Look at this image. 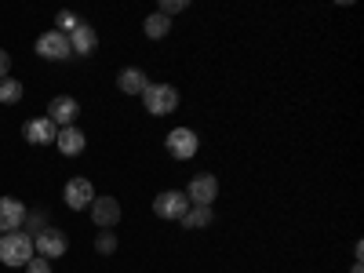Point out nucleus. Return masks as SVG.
I'll use <instances>...</instances> for the list:
<instances>
[{"instance_id":"nucleus-16","label":"nucleus","mask_w":364,"mask_h":273,"mask_svg":"<svg viewBox=\"0 0 364 273\" xmlns=\"http://www.w3.org/2000/svg\"><path fill=\"white\" fill-rule=\"evenodd\" d=\"M211 219H215V215H211L208 204H190V211L182 215V226H186V230H204V226H211Z\"/></svg>"},{"instance_id":"nucleus-20","label":"nucleus","mask_w":364,"mask_h":273,"mask_svg":"<svg viewBox=\"0 0 364 273\" xmlns=\"http://www.w3.org/2000/svg\"><path fill=\"white\" fill-rule=\"evenodd\" d=\"M95 252H99V255H113V252H117V237H113L109 230L95 237Z\"/></svg>"},{"instance_id":"nucleus-19","label":"nucleus","mask_w":364,"mask_h":273,"mask_svg":"<svg viewBox=\"0 0 364 273\" xmlns=\"http://www.w3.org/2000/svg\"><path fill=\"white\" fill-rule=\"evenodd\" d=\"M41 230H48L44 215H41V211H33V215H29V211H26V223H22V233H29V237H37Z\"/></svg>"},{"instance_id":"nucleus-12","label":"nucleus","mask_w":364,"mask_h":273,"mask_svg":"<svg viewBox=\"0 0 364 273\" xmlns=\"http://www.w3.org/2000/svg\"><path fill=\"white\" fill-rule=\"evenodd\" d=\"M55 135H58V128L51 124L48 117H33V120H26V124H22V139L29 146H51Z\"/></svg>"},{"instance_id":"nucleus-25","label":"nucleus","mask_w":364,"mask_h":273,"mask_svg":"<svg viewBox=\"0 0 364 273\" xmlns=\"http://www.w3.org/2000/svg\"><path fill=\"white\" fill-rule=\"evenodd\" d=\"M350 273H364V266H360V262H353V269H350Z\"/></svg>"},{"instance_id":"nucleus-9","label":"nucleus","mask_w":364,"mask_h":273,"mask_svg":"<svg viewBox=\"0 0 364 273\" xmlns=\"http://www.w3.org/2000/svg\"><path fill=\"white\" fill-rule=\"evenodd\" d=\"M77 117H80V102L73 95H55L48 102V120H51L55 128H70Z\"/></svg>"},{"instance_id":"nucleus-13","label":"nucleus","mask_w":364,"mask_h":273,"mask_svg":"<svg viewBox=\"0 0 364 273\" xmlns=\"http://www.w3.org/2000/svg\"><path fill=\"white\" fill-rule=\"evenodd\" d=\"M26 223V204L15 197H0V233H15Z\"/></svg>"},{"instance_id":"nucleus-1","label":"nucleus","mask_w":364,"mask_h":273,"mask_svg":"<svg viewBox=\"0 0 364 273\" xmlns=\"http://www.w3.org/2000/svg\"><path fill=\"white\" fill-rule=\"evenodd\" d=\"M33 237L15 230V233H0V262L4 266H26L29 259H33Z\"/></svg>"},{"instance_id":"nucleus-14","label":"nucleus","mask_w":364,"mask_h":273,"mask_svg":"<svg viewBox=\"0 0 364 273\" xmlns=\"http://www.w3.org/2000/svg\"><path fill=\"white\" fill-rule=\"evenodd\" d=\"M55 146H58V154H63V157H80L84 146H87V139H84V132H80L77 124H70V128H58Z\"/></svg>"},{"instance_id":"nucleus-24","label":"nucleus","mask_w":364,"mask_h":273,"mask_svg":"<svg viewBox=\"0 0 364 273\" xmlns=\"http://www.w3.org/2000/svg\"><path fill=\"white\" fill-rule=\"evenodd\" d=\"M4 77H11V55L0 48V80H4Z\"/></svg>"},{"instance_id":"nucleus-5","label":"nucleus","mask_w":364,"mask_h":273,"mask_svg":"<svg viewBox=\"0 0 364 273\" xmlns=\"http://www.w3.org/2000/svg\"><path fill=\"white\" fill-rule=\"evenodd\" d=\"M186 211H190V197L182 193V190H164V193L154 197V215L157 219H178L182 223Z\"/></svg>"},{"instance_id":"nucleus-3","label":"nucleus","mask_w":364,"mask_h":273,"mask_svg":"<svg viewBox=\"0 0 364 273\" xmlns=\"http://www.w3.org/2000/svg\"><path fill=\"white\" fill-rule=\"evenodd\" d=\"M33 252H37L41 259L55 262V259H63V255L70 252V237L58 230V226H48V230H41V233L33 237Z\"/></svg>"},{"instance_id":"nucleus-6","label":"nucleus","mask_w":364,"mask_h":273,"mask_svg":"<svg viewBox=\"0 0 364 273\" xmlns=\"http://www.w3.org/2000/svg\"><path fill=\"white\" fill-rule=\"evenodd\" d=\"M37 55L48 58V63H66V58L73 55L70 51V37L58 33V29H48V33L37 37Z\"/></svg>"},{"instance_id":"nucleus-7","label":"nucleus","mask_w":364,"mask_h":273,"mask_svg":"<svg viewBox=\"0 0 364 273\" xmlns=\"http://www.w3.org/2000/svg\"><path fill=\"white\" fill-rule=\"evenodd\" d=\"M190 197V204H215V197H219V178L211 175V171H200V175H193L190 178V190H182Z\"/></svg>"},{"instance_id":"nucleus-22","label":"nucleus","mask_w":364,"mask_h":273,"mask_svg":"<svg viewBox=\"0 0 364 273\" xmlns=\"http://www.w3.org/2000/svg\"><path fill=\"white\" fill-rule=\"evenodd\" d=\"M80 18L73 15V11H58V18H55V29H58V33H70V29L77 26Z\"/></svg>"},{"instance_id":"nucleus-23","label":"nucleus","mask_w":364,"mask_h":273,"mask_svg":"<svg viewBox=\"0 0 364 273\" xmlns=\"http://www.w3.org/2000/svg\"><path fill=\"white\" fill-rule=\"evenodd\" d=\"M22 269H26V273H55V269H51V262H48V259H41V255H33Z\"/></svg>"},{"instance_id":"nucleus-21","label":"nucleus","mask_w":364,"mask_h":273,"mask_svg":"<svg viewBox=\"0 0 364 273\" xmlns=\"http://www.w3.org/2000/svg\"><path fill=\"white\" fill-rule=\"evenodd\" d=\"M186 8H190L186 0H161V8H157V11H161L164 18H171V15H178V11H186Z\"/></svg>"},{"instance_id":"nucleus-2","label":"nucleus","mask_w":364,"mask_h":273,"mask_svg":"<svg viewBox=\"0 0 364 273\" xmlns=\"http://www.w3.org/2000/svg\"><path fill=\"white\" fill-rule=\"evenodd\" d=\"M142 106L146 113H154V117H168L178 109V87L175 84H149L142 91Z\"/></svg>"},{"instance_id":"nucleus-17","label":"nucleus","mask_w":364,"mask_h":273,"mask_svg":"<svg viewBox=\"0 0 364 273\" xmlns=\"http://www.w3.org/2000/svg\"><path fill=\"white\" fill-rule=\"evenodd\" d=\"M142 29H146V37H149V41H164V37L171 33V18H164L161 11H154V15L142 22Z\"/></svg>"},{"instance_id":"nucleus-11","label":"nucleus","mask_w":364,"mask_h":273,"mask_svg":"<svg viewBox=\"0 0 364 273\" xmlns=\"http://www.w3.org/2000/svg\"><path fill=\"white\" fill-rule=\"evenodd\" d=\"M66 37H70V51H73V55H80V58L95 55V48H99V33H95V29H91L87 22H77Z\"/></svg>"},{"instance_id":"nucleus-18","label":"nucleus","mask_w":364,"mask_h":273,"mask_svg":"<svg viewBox=\"0 0 364 273\" xmlns=\"http://www.w3.org/2000/svg\"><path fill=\"white\" fill-rule=\"evenodd\" d=\"M18 99H22V80L4 77V80H0V102H4V106H15Z\"/></svg>"},{"instance_id":"nucleus-15","label":"nucleus","mask_w":364,"mask_h":273,"mask_svg":"<svg viewBox=\"0 0 364 273\" xmlns=\"http://www.w3.org/2000/svg\"><path fill=\"white\" fill-rule=\"evenodd\" d=\"M117 87L124 91V95H139V99H142V91L149 87V77H146V70H139V66H128V70H120V77H117Z\"/></svg>"},{"instance_id":"nucleus-10","label":"nucleus","mask_w":364,"mask_h":273,"mask_svg":"<svg viewBox=\"0 0 364 273\" xmlns=\"http://www.w3.org/2000/svg\"><path fill=\"white\" fill-rule=\"evenodd\" d=\"M91 219H95V226H102V230H113L117 223H120V200L117 197H95V200H91Z\"/></svg>"},{"instance_id":"nucleus-8","label":"nucleus","mask_w":364,"mask_h":273,"mask_svg":"<svg viewBox=\"0 0 364 273\" xmlns=\"http://www.w3.org/2000/svg\"><path fill=\"white\" fill-rule=\"evenodd\" d=\"M95 197H99L95 186H91L87 178H80V175L70 178V182H66V190H63V200H66V208H73V211H87Z\"/></svg>"},{"instance_id":"nucleus-4","label":"nucleus","mask_w":364,"mask_h":273,"mask_svg":"<svg viewBox=\"0 0 364 273\" xmlns=\"http://www.w3.org/2000/svg\"><path fill=\"white\" fill-rule=\"evenodd\" d=\"M164 146H168V157H175V161H190V157H197L200 139H197L193 128H171L168 139H164Z\"/></svg>"}]
</instances>
